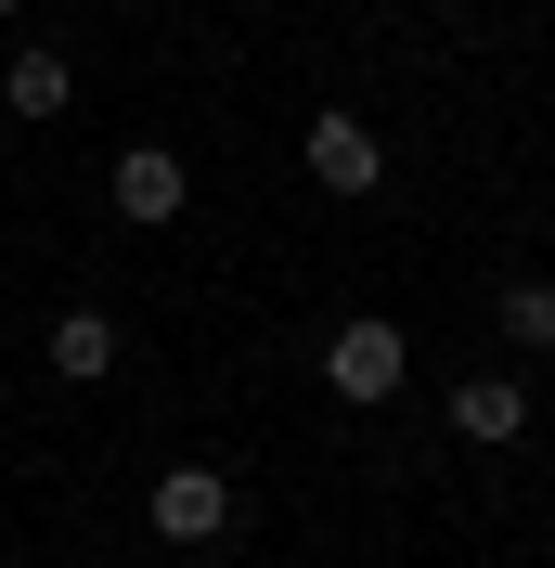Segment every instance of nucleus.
I'll return each instance as SVG.
<instances>
[{"label": "nucleus", "mask_w": 555, "mask_h": 568, "mask_svg": "<svg viewBox=\"0 0 555 568\" xmlns=\"http://www.w3.org/2000/svg\"><path fill=\"white\" fill-rule=\"evenodd\" d=\"M452 426H465V439H517L529 388H517V375H465V388H452Z\"/></svg>", "instance_id": "5"}, {"label": "nucleus", "mask_w": 555, "mask_h": 568, "mask_svg": "<svg viewBox=\"0 0 555 568\" xmlns=\"http://www.w3.org/2000/svg\"><path fill=\"white\" fill-rule=\"evenodd\" d=\"M52 375H78V388L117 375V323H104V311H65V323H52Z\"/></svg>", "instance_id": "6"}, {"label": "nucleus", "mask_w": 555, "mask_h": 568, "mask_svg": "<svg viewBox=\"0 0 555 568\" xmlns=\"http://www.w3.org/2000/svg\"><path fill=\"white\" fill-rule=\"evenodd\" d=\"M375 169H387L375 130H362L349 104H323V116H311V181H323V194H375Z\"/></svg>", "instance_id": "4"}, {"label": "nucleus", "mask_w": 555, "mask_h": 568, "mask_svg": "<svg viewBox=\"0 0 555 568\" xmlns=\"http://www.w3.org/2000/svg\"><path fill=\"white\" fill-rule=\"evenodd\" d=\"M0 91H13V116H65V52H13V78H0Z\"/></svg>", "instance_id": "7"}, {"label": "nucleus", "mask_w": 555, "mask_h": 568, "mask_svg": "<svg viewBox=\"0 0 555 568\" xmlns=\"http://www.w3.org/2000/svg\"><path fill=\"white\" fill-rule=\"evenodd\" d=\"M104 194H117V220H181V194H194V181H181L169 142H130V155L104 169Z\"/></svg>", "instance_id": "3"}, {"label": "nucleus", "mask_w": 555, "mask_h": 568, "mask_svg": "<svg viewBox=\"0 0 555 568\" xmlns=\"http://www.w3.org/2000/svg\"><path fill=\"white\" fill-rule=\"evenodd\" d=\"M0 13H27V0H0Z\"/></svg>", "instance_id": "9"}, {"label": "nucleus", "mask_w": 555, "mask_h": 568, "mask_svg": "<svg viewBox=\"0 0 555 568\" xmlns=\"http://www.w3.org/2000/svg\"><path fill=\"white\" fill-rule=\"evenodd\" d=\"M323 375H336V400H387L401 375H414V336L362 311V323H336V336H323Z\"/></svg>", "instance_id": "1"}, {"label": "nucleus", "mask_w": 555, "mask_h": 568, "mask_svg": "<svg viewBox=\"0 0 555 568\" xmlns=\"http://www.w3.org/2000/svg\"><path fill=\"white\" fill-rule=\"evenodd\" d=\"M155 530L169 542H220L233 530V478H220V465H169V478H155Z\"/></svg>", "instance_id": "2"}, {"label": "nucleus", "mask_w": 555, "mask_h": 568, "mask_svg": "<svg viewBox=\"0 0 555 568\" xmlns=\"http://www.w3.org/2000/svg\"><path fill=\"white\" fill-rule=\"evenodd\" d=\"M504 336L517 349H555V284H504Z\"/></svg>", "instance_id": "8"}]
</instances>
